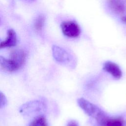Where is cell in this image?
Listing matches in <instances>:
<instances>
[{
  "instance_id": "4",
  "label": "cell",
  "mask_w": 126,
  "mask_h": 126,
  "mask_svg": "<svg viewBox=\"0 0 126 126\" xmlns=\"http://www.w3.org/2000/svg\"><path fill=\"white\" fill-rule=\"evenodd\" d=\"M52 53L53 57L57 62L63 64H69L71 57L64 49L57 45H53Z\"/></svg>"
},
{
  "instance_id": "5",
  "label": "cell",
  "mask_w": 126,
  "mask_h": 126,
  "mask_svg": "<svg viewBox=\"0 0 126 126\" xmlns=\"http://www.w3.org/2000/svg\"><path fill=\"white\" fill-rule=\"evenodd\" d=\"M103 69L117 79L121 78L122 76V72L120 67L113 62L110 61L105 62L103 65Z\"/></svg>"
},
{
  "instance_id": "10",
  "label": "cell",
  "mask_w": 126,
  "mask_h": 126,
  "mask_svg": "<svg viewBox=\"0 0 126 126\" xmlns=\"http://www.w3.org/2000/svg\"><path fill=\"white\" fill-rule=\"evenodd\" d=\"M44 23H45L44 16L43 15H39L36 19L34 24V27L35 29L37 31H41L44 26Z\"/></svg>"
},
{
  "instance_id": "2",
  "label": "cell",
  "mask_w": 126,
  "mask_h": 126,
  "mask_svg": "<svg viewBox=\"0 0 126 126\" xmlns=\"http://www.w3.org/2000/svg\"><path fill=\"white\" fill-rule=\"evenodd\" d=\"M77 103L87 115L94 119L98 124L106 117L99 108L84 98H78Z\"/></svg>"
},
{
  "instance_id": "8",
  "label": "cell",
  "mask_w": 126,
  "mask_h": 126,
  "mask_svg": "<svg viewBox=\"0 0 126 126\" xmlns=\"http://www.w3.org/2000/svg\"><path fill=\"white\" fill-rule=\"evenodd\" d=\"M100 126H125V120L121 117L109 118L106 117L99 125Z\"/></svg>"
},
{
  "instance_id": "1",
  "label": "cell",
  "mask_w": 126,
  "mask_h": 126,
  "mask_svg": "<svg viewBox=\"0 0 126 126\" xmlns=\"http://www.w3.org/2000/svg\"><path fill=\"white\" fill-rule=\"evenodd\" d=\"M26 58L25 51L22 49L13 50L9 59L0 56V66L4 70L13 72L19 69L24 63Z\"/></svg>"
},
{
  "instance_id": "9",
  "label": "cell",
  "mask_w": 126,
  "mask_h": 126,
  "mask_svg": "<svg viewBox=\"0 0 126 126\" xmlns=\"http://www.w3.org/2000/svg\"><path fill=\"white\" fill-rule=\"evenodd\" d=\"M29 126H48L46 118L40 116L34 119Z\"/></svg>"
},
{
  "instance_id": "3",
  "label": "cell",
  "mask_w": 126,
  "mask_h": 126,
  "mask_svg": "<svg viewBox=\"0 0 126 126\" xmlns=\"http://www.w3.org/2000/svg\"><path fill=\"white\" fill-rule=\"evenodd\" d=\"M61 28L63 34L70 38L78 37L81 32L79 25L72 21H64L62 23Z\"/></svg>"
},
{
  "instance_id": "13",
  "label": "cell",
  "mask_w": 126,
  "mask_h": 126,
  "mask_svg": "<svg viewBox=\"0 0 126 126\" xmlns=\"http://www.w3.org/2000/svg\"><path fill=\"white\" fill-rule=\"evenodd\" d=\"M121 19H122V21L124 23H126V16H123V17H122V18H121Z\"/></svg>"
},
{
  "instance_id": "7",
  "label": "cell",
  "mask_w": 126,
  "mask_h": 126,
  "mask_svg": "<svg viewBox=\"0 0 126 126\" xmlns=\"http://www.w3.org/2000/svg\"><path fill=\"white\" fill-rule=\"evenodd\" d=\"M6 39L0 42V49L6 47L14 46L17 43V35L15 32L12 29H9L7 32Z\"/></svg>"
},
{
  "instance_id": "11",
  "label": "cell",
  "mask_w": 126,
  "mask_h": 126,
  "mask_svg": "<svg viewBox=\"0 0 126 126\" xmlns=\"http://www.w3.org/2000/svg\"><path fill=\"white\" fill-rule=\"evenodd\" d=\"M7 102V99L5 95L0 92V108L3 107Z\"/></svg>"
},
{
  "instance_id": "12",
  "label": "cell",
  "mask_w": 126,
  "mask_h": 126,
  "mask_svg": "<svg viewBox=\"0 0 126 126\" xmlns=\"http://www.w3.org/2000/svg\"><path fill=\"white\" fill-rule=\"evenodd\" d=\"M67 126H79L77 123L75 121H71L68 122Z\"/></svg>"
},
{
  "instance_id": "6",
  "label": "cell",
  "mask_w": 126,
  "mask_h": 126,
  "mask_svg": "<svg viewBox=\"0 0 126 126\" xmlns=\"http://www.w3.org/2000/svg\"><path fill=\"white\" fill-rule=\"evenodd\" d=\"M107 2L110 8L117 14H123L126 11L125 0H108Z\"/></svg>"
},
{
  "instance_id": "14",
  "label": "cell",
  "mask_w": 126,
  "mask_h": 126,
  "mask_svg": "<svg viewBox=\"0 0 126 126\" xmlns=\"http://www.w3.org/2000/svg\"></svg>"
}]
</instances>
